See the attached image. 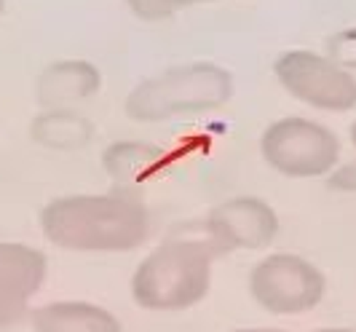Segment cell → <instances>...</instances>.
I'll list each match as a JSON object with an SVG mask.
<instances>
[{
    "label": "cell",
    "instance_id": "1",
    "mask_svg": "<svg viewBox=\"0 0 356 332\" xmlns=\"http://www.w3.org/2000/svg\"><path fill=\"white\" fill-rule=\"evenodd\" d=\"M43 236L75 252H129L150 233V212L131 191L65 196L40 212Z\"/></svg>",
    "mask_w": 356,
    "mask_h": 332
},
{
    "label": "cell",
    "instance_id": "2",
    "mask_svg": "<svg viewBox=\"0 0 356 332\" xmlns=\"http://www.w3.org/2000/svg\"><path fill=\"white\" fill-rule=\"evenodd\" d=\"M214 246L172 239L156 246L131 276V297L147 311H182L209 292Z\"/></svg>",
    "mask_w": 356,
    "mask_h": 332
},
{
    "label": "cell",
    "instance_id": "3",
    "mask_svg": "<svg viewBox=\"0 0 356 332\" xmlns=\"http://www.w3.org/2000/svg\"><path fill=\"white\" fill-rule=\"evenodd\" d=\"M233 94L231 72L212 62H191L140 81L126 97L131 121L159 123L222 107Z\"/></svg>",
    "mask_w": 356,
    "mask_h": 332
},
{
    "label": "cell",
    "instance_id": "4",
    "mask_svg": "<svg viewBox=\"0 0 356 332\" xmlns=\"http://www.w3.org/2000/svg\"><path fill=\"white\" fill-rule=\"evenodd\" d=\"M260 153L286 177L330 175L340 161V140L332 129L308 118H282L260 137Z\"/></svg>",
    "mask_w": 356,
    "mask_h": 332
},
{
    "label": "cell",
    "instance_id": "5",
    "mask_svg": "<svg viewBox=\"0 0 356 332\" xmlns=\"http://www.w3.org/2000/svg\"><path fill=\"white\" fill-rule=\"evenodd\" d=\"M276 78L303 105L330 110V113H346L356 107V75L343 70L327 54L305 52H284L276 65Z\"/></svg>",
    "mask_w": 356,
    "mask_h": 332
},
{
    "label": "cell",
    "instance_id": "6",
    "mask_svg": "<svg viewBox=\"0 0 356 332\" xmlns=\"http://www.w3.org/2000/svg\"><path fill=\"white\" fill-rule=\"evenodd\" d=\"M250 290L270 314H303L321 303L327 281L314 262L298 255H270L254 265Z\"/></svg>",
    "mask_w": 356,
    "mask_h": 332
},
{
    "label": "cell",
    "instance_id": "7",
    "mask_svg": "<svg viewBox=\"0 0 356 332\" xmlns=\"http://www.w3.org/2000/svg\"><path fill=\"white\" fill-rule=\"evenodd\" d=\"M279 217L266 201L254 196H236L217 204L207 217V242L214 252L231 249H260L273 242Z\"/></svg>",
    "mask_w": 356,
    "mask_h": 332
},
{
    "label": "cell",
    "instance_id": "8",
    "mask_svg": "<svg viewBox=\"0 0 356 332\" xmlns=\"http://www.w3.org/2000/svg\"><path fill=\"white\" fill-rule=\"evenodd\" d=\"M46 279V255L27 244L0 242V332L30 316V297Z\"/></svg>",
    "mask_w": 356,
    "mask_h": 332
},
{
    "label": "cell",
    "instance_id": "9",
    "mask_svg": "<svg viewBox=\"0 0 356 332\" xmlns=\"http://www.w3.org/2000/svg\"><path fill=\"white\" fill-rule=\"evenodd\" d=\"M99 70L83 59L54 62L38 78V102L46 110H72L99 91Z\"/></svg>",
    "mask_w": 356,
    "mask_h": 332
},
{
    "label": "cell",
    "instance_id": "10",
    "mask_svg": "<svg viewBox=\"0 0 356 332\" xmlns=\"http://www.w3.org/2000/svg\"><path fill=\"white\" fill-rule=\"evenodd\" d=\"M102 161L118 191H129L134 185L156 180L166 166V153L147 142H115L105 150Z\"/></svg>",
    "mask_w": 356,
    "mask_h": 332
},
{
    "label": "cell",
    "instance_id": "11",
    "mask_svg": "<svg viewBox=\"0 0 356 332\" xmlns=\"http://www.w3.org/2000/svg\"><path fill=\"white\" fill-rule=\"evenodd\" d=\"M35 332H121L115 316L91 303H49L33 311Z\"/></svg>",
    "mask_w": 356,
    "mask_h": 332
},
{
    "label": "cell",
    "instance_id": "12",
    "mask_svg": "<svg viewBox=\"0 0 356 332\" xmlns=\"http://www.w3.org/2000/svg\"><path fill=\"white\" fill-rule=\"evenodd\" d=\"M30 134L38 145L43 148H54V150H78L83 145H89L94 137V123L75 113V110H46L40 113Z\"/></svg>",
    "mask_w": 356,
    "mask_h": 332
},
{
    "label": "cell",
    "instance_id": "13",
    "mask_svg": "<svg viewBox=\"0 0 356 332\" xmlns=\"http://www.w3.org/2000/svg\"><path fill=\"white\" fill-rule=\"evenodd\" d=\"M196 3H209V0H126L129 11L134 17L147 19V22L172 17V14H177L182 8H191Z\"/></svg>",
    "mask_w": 356,
    "mask_h": 332
},
{
    "label": "cell",
    "instance_id": "14",
    "mask_svg": "<svg viewBox=\"0 0 356 332\" xmlns=\"http://www.w3.org/2000/svg\"><path fill=\"white\" fill-rule=\"evenodd\" d=\"M327 56L343 70H356V27H346L327 38Z\"/></svg>",
    "mask_w": 356,
    "mask_h": 332
},
{
    "label": "cell",
    "instance_id": "15",
    "mask_svg": "<svg viewBox=\"0 0 356 332\" xmlns=\"http://www.w3.org/2000/svg\"><path fill=\"white\" fill-rule=\"evenodd\" d=\"M330 188H335V191H356V161L343 164L330 175Z\"/></svg>",
    "mask_w": 356,
    "mask_h": 332
},
{
    "label": "cell",
    "instance_id": "16",
    "mask_svg": "<svg viewBox=\"0 0 356 332\" xmlns=\"http://www.w3.org/2000/svg\"><path fill=\"white\" fill-rule=\"evenodd\" d=\"M316 332H354V330H340V327H330V330H316Z\"/></svg>",
    "mask_w": 356,
    "mask_h": 332
},
{
    "label": "cell",
    "instance_id": "17",
    "mask_svg": "<svg viewBox=\"0 0 356 332\" xmlns=\"http://www.w3.org/2000/svg\"><path fill=\"white\" fill-rule=\"evenodd\" d=\"M236 332H284V330H236Z\"/></svg>",
    "mask_w": 356,
    "mask_h": 332
},
{
    "label": "cell",
    "instance_id": "18",
    "mask_svg": "<svg viewBox=\"0 0 356 332\" xmlns=\"http://www.w3.org/2000/svg\"><path fill=\"white\" fill-rule=\"evenodd\" d=\"M351 142H354V148H356V121H354V126H351Z\"/></svg>",
    "mask_w": 356,
    "mask_h": 332
},
{
    "label": "cell",
    "instance_id": "19",
    "mask_svg": "<svg viewBox=\"0 0 356 332\" xmlns=\"http://www.w3.org/2000/svg\"><path fill=\"white\" fill-rule=\"evenodd\" d=\"M3 6H6V3H3V0H0V14H3Z\"/></svg>",
    "mask_w": 356,
    "mask_h": 332
}]
</instances>
